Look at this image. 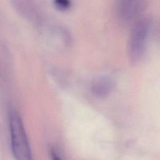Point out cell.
Masks as SVG:
<instances>
[{"mask_svg":"<svg viewBox=\"0 0 160 160\" xmlns=\"http://www.w3.org/2000/svg\"><path fill=\"white\" fill-rule=\"evenodd\" d=\"M145 0H116L115 11L122 22H129L136 18L142 11Z\"/></svg>","mask_w":160,"mask_h":160,"instance_id":"3","label":"cell"},{"mask_svg":"<svg viewBox=\"0 0 160 160\" xmlns=\"http://www.w3.org/2000/svg\"><path fill=\"white\" fill-rule=\"evenodd\" d=\"M152 28L151 18L145 17L139 19L132 28L128 44L129 61L137 64L143 59L148 46Z\"/></svg>","mask_w":160,"mask_h":160,"instance_id":"1","label":"cell"},{"mask_svg":"<svg viewBox=\"0 0 160 160\" xmlns=\"http://www.w3.org/2000/svg\"><path fill=\"white\" fill-rule=\"evenodd\" d=\"M48 28L46 32H48V38L53 42V44L60 46V48L67 47L71 44V34L64 27L51 25Z\"/></svg>","mask_w":160,"mask_h":160,"instance_id":"4","label":"cell"},{"mask_svg":"<svg viewBox=\"0 0 160 160\" xmlns=\"http://www.w3.org/2000/svg\"><path fill=\"white\" fill-rule=\"evenodd\" d=\"M10 141L16 160H33L26 132L19 113L11 110L9 114Z\"/></svg>","mask_w":160,"mask_h":160,"instance_id":"2","label":"cell"},{"mask_svg":"<svg viewBox=\"0 0 160 160\" xmlns=\"http://www.w3.org/2000/svg\"><path fill=\"white\" fill-rule=\"evenodd\" d=\"M51 157L52 160H63L54 149H51Z\"/></svg>","mask_w":160,"mask_h":160,"instance_id":"7","label":"cell"},{"mask_svg":"<svg viewBox=\"0 0 160 160\" xmlns=\"http://www.w3.org/2000/svg\"><path fill=\"white\" fill-rule=\"evenodd\" d=\"M114 88V81L109 76H102L94 79L91 85L92 93L97 97L107 96Z\"/></svg>","mask_w":160,"mask_h":160,"instance_id":"5","label":"cell"},{"mask_svg":"<svg viewBox=\"0 0 160 160\" xmlns=\"http://www.w3.org/2000/svg\"><path fill=\"white\" fill-rule=\"evenodd\" d=\"M55 6L61 11H66L71 7V0H54Z\"/></svg>","mask_w":160,"mask_h":160,"instance_id":"6","label":"cell"}]
</instances>
